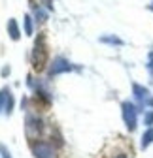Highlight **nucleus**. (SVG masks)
I'll use <instances>...</instances> for the list:
<instances>
[{"mask_svg": "<svg viewBox=\"0 0 153 158\" xmlns=\"http://www.w3.org/2000/svg\"><path fill=\"white\" fill-rule=\"evenodd\" d=\"M151 139H153V130H149V132L144 135V139H142V147H147V145L151 143Z\"/></svg>", "mask_w": 153, "mask_h": 158, "instance_id": "f03ea898", "label": "nucleus"}, {"mask_svg": "<svg viewBox=\"0 0 153 158\" xmlns=\"http://www.w3.org/2000/svg\"><path fill=\"white\" fill-rule=\"evenodd\" d=\"M0 151H2V154H4V158H11V156H10V152L6 151V147H4V145H0Z\"/></svg>", "mask_w": 153, "mask_h": 158, "instance_id": "7ed1b4c3", "label": "nucleus"}, {"mask_svg": "<svg viewBox=\"0 0 153 158\" xmlns=\"http://www.w3.org/2000/svg\"><path fill=\"white\" fill-rule=\"evenodd\" d=\"M32 151H34V156L36 158H57L55 154V149L49 145V143H34L32 145Z\"/></svg>", "mask_w": 153, "mask_h": 158, "instance_id": "f257e3e1", "label": "nucleus"}, {"mask_svg": "<svg viewBox=\"0 0 153 158\" xmlns=\"http://www.w3.org/2000/svg\"><path fill=\"white\" fill-rule=\"evenodd\" d=\"M117 158H125V156H123V154H119V156H117Z\"/></svg>", "mask_w": 153, "mask_h": 158, "instance_id": "20e7f679", "label": "nucleus"}]
</instances>
